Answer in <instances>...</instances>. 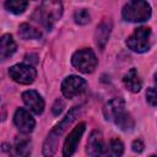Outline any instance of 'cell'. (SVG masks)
Instances as JSON below:
<instances>
[{
    "instance_id": "1",
    "label": "cell",
    "mask_w": 157,
    "mask_h": 157,
    "mask_svg": "<svg viewBox=\"0 0 157 157\" xmlns=\"http://www.w3.org/2000/svg\"><path fill=\"white\" fill-rule=\"evenodd\" d=\"M81 108L80 107H74L66 115L65 118L49 132L48 137L44 141L43 145V155L44 156H52L55 153L56 151V145H58V140L60 139V136L64 134V131L72 124V121L76 119V117L80 114Z\"/></svg>"
},
{
    "instance_id": "2",
    "label": "cell",
    "mask_w": 157,
    "mask_h": 157,
    "mask_svg": "<svg viewBox=\"0 0 157 157\" xmlns=\"http://www.w3.org/2000/svg\"><path fill=\"white\" fill-rule=\"evenodd\" d=\"M37 21L40 22L47 29H52L53 26L61 18L63 2L61 0H43L42 6L37 9Z\"/></svg>"
},
{
    "instance_id": "3",
    "label": "cell",
    "mask_w": 157,
    "mask_h": 157,
    "mask_svg": "<svg viewBox=\"0 0 157 157\" xmlns=\"http://www.w3.org/2000/svg\"><path fill=\"white\" fill-rule=\"evenodd\" d=\"M151 6L146 0H130L121 11L123 18L130 22H144L151 17Z\"/></svg>"
},
{
    "instance_id": "4",
    "label": "cell",
    "mask_w": 157,
    "mask_h": 157,
    "mask_svg": "<svg viewBox=\"0 0 157 157\" xmlns=\"http://www.w3.org/2000/svg\"><path fill=\"white\" fill-rule=\"evenodd\" d=\"M71 63H72L74 67L76 70H78L80 72L91 74L94 71V69L98 64V60L92 49L85 48V49H81V50H77L74 53V55L71 58Z\"/></svg>"
},
{
    "instance_id": "5",
    "label": "cell",
    "mask_w": 157,
    "mask_h": 157,
    "mask_svg": "<svg viewBox=\"0 0 157 157\" xmlns=\"http://www.w3.org/2000/svg\"><path fill=\"white\" fill-rule=\"evenodd\" d=\"M150 37L151 28L150 27H137L134 33L126 39V45L129 49L136 53H144L150 49Z\"/></svg>"
},
{
    "instance_id": "6",
    "label": "cell",
    "mask_w": 157,
    "mask_h": 157,
    "mask_svg": "<svg viewBox=\"0 0 157 157\" xmlns=\"http://www.w3.org/2000/svg\"><path fill=\"white\" fill-rule=\"evenodd\" d=\"M10 77L21 85H29L36 80L37 72L36 69L27 64H16L10 67L9 70Z\"/></svg>"
},
{
    "instance_id": "7",
    "label": "cell",
    "mask_w": 157,
    "mask_h": 157,
    "mask_svg": "<svg viewBox=\"0 0 157 157\" xmlns=\"http://www.w3.org/2000/svg\"><path fill=\"white\" fill-rule=\"evenodd\" d=\"M86 87H87V82L85 78L76 76V75H71V76H67L63 81L61 92L66 98H74L81 94L82 92H85Z\"/></svg>"
},
{
    "instance_id": "8",
    "label": "cell",
    "mask_w": 157,
    "mask_h": 157,
    "mask_svg": "<svg viewBox=\"0 0 157 157\" xmlns=\"http://www.w3.org/2000/svg\"><path fill=\"white\" fill-rule=\"evenodd\" d=\"M87 155L90 156H107L108 153V145L103 142V136L102 132L98 130L92 131V134L88 137L87 141V148H86Z\"/></svg>"
},
{
    "instance_id": "9",
    "label": "cell",
    "mask_w": 157,
    "mask_h": 157,
    "mask_svg": "<svg viewBox=\"0 0 157 157\" xmlns=\"http://www.w3.org/2000/svg\"><path fill=\"white\" fill-rule=\"evenodd\" d=\"M85 129H86V124L83 121L78 123L72 129V131L69 134V136L66 137V140L64 142V147H63V155L64 156H72L75 153L77 145L81 140V136L85 132Z\"/></svg>"
},
{
    "instance_id": "10",
    "label": "cell",
    "mask_w": 157,
    "mask_h": 157,
    "mask_svg": "<svg viewBox=\"0 0 157 157\" xmlns=\"http://www.w3.org/2000/svg\"><path fill=\"white\" fill-rule=\"evenodd\" d=\"M13 123H15V125L17 126V129H18L21 132H23V134L31 132V131L34 129V125H36V121H34V119L32 118V115L29 114V112H27V110L23 109V108H18V109L15 112Z\"/></svg>"
},
{
    "instance_id": "11",
    "label": "cell",
    "mask_w": 157,
    "mask_h": 157,
    "mask_svg": "<svg viewBox=\"0 0 157 157\" xmlns=\"http://www.w3.org/2000/svg\"><path fill=\"white\" fill-rule=\"evenodd\" d=\"M22 99L25 104L36 114H42L44 109V101L40 97V94L33 90L26 91L22 93Z\"/></svg>"
},
{
    "instance_id": "12",
    "label": "cell",
    "mask_w": 157,
    "mask_h": 157,
    "mask_svg": "<svg viewBox=\"0 0 157 157\" xmlns=\"http://www.w3.org/2000/svg\"><path fill=\"white\" fill-rule=\"evenodd\" d=\"M110 29H112L110 20H103L97 27V31H96V34H94V39H96V44L98 45V48L101 50L104 49V47H105V44L108 42V38H109V34H110Z\"/></svg>"
},
{
    "instance_id": "13",
    "label": "cell",
    "mask_w": 157,
    "mask_h": 157,
    "mask_svg": "<svg viewBox=\"0 0 157 157\" xmlns=\"http://www.w3.org/2000/svg\"><path fill=\"white\" fill-rule=\"evenodd\" d=\"M125 109V102L123 98L120 97H117L112 101H109L104 108H103V114H104V118L109 121H113V119L115 118L117 114H119L121 110Z\"/></svg>"
},
{
    "instance_id": "14",
    "label": "cell",
    "mask_w": 157,
    "mask_h": 157,
    "mask_svg": "<svg viewBox=\"0 0 157 157\" xmlns=\"http://www.w3.org/2000/svg\"><path fill=\"white\" fill-rule=\"evenodd\" d=\"M123 82H124V86L126 87V90H129L130 92L132 93H137L140 92L141 87H142V83H141V80H140V76L137 74V70L136 69H130L124 78H123Z\"/></svg>"
},
{
    "instance_id": "15",
    "label": "cell",
    "mask_w": 157,
    "mask_h": 157,
    "mask_svg": "<svg viewBox=\"0 0 157 157\" xmlns=\"http://www.w3.org/2000/svg\"><path fill=\"white\" fill-rule=\"evenodd\" d=\"M16 52V43L11 34H4L0 37V59L5 60Z\"/></svg>"
},
{
    "instance_id": "16",
    "label": "cell",
    "mask_w": 157,
    "mask_h": 157,
    "mask_svg": "<svg viewBox=\"0 0 157 157\" xmlns=\"http://www.w3.org/2000/svg\"><path fill=\"white\" fill-rule=\"evenodd\" d=\"M113 123H114L119 129H121V130H124V131L131 130V129L134 128V125H135L134 119L131 118V115H130L125 109L121 110V112L113 119Z\"/></svg>"
},
{
    "instance_id": "17",
    "label": "cell",
    "mask_w": 157,
    "mask_h": 157,
    "mask_svg": "<svg viewBox=\"0 0 157 157\" xmlns=\"http://www.w3.org/2000/svg\"><path fill=\"white\" fill-rule=\"evenodd\" d=\"M18 34L22 39H39L42 32L28 23H21L18 27Z\"/></svg>"
},
{
    "instance_id": "18",
    "label": "cell",
    "mask_w": 157,
    "mask_h": 157,
    "mask_svg": "<svg viewBox=\"0 0 157 157\" xmlns=\"http://www.w3.org/2000/svg\"><path fill=\"white\" fill-rule=\"evenodd\" d=\"M5 7H6L7 11H10L15 15H20L26 10L27 0H6L5 1Z\"/></svg>"
},
{
    "instance_id": "19",
    "label": "cell",
    "mask_w": 157,
    "mask_h": 157,
    "mask_svg": "<svg viewBox=\"0 0 157 157\" xmlns=\"http://www.w3.org/2000/svg\"><path fill=\"white\" fill-rule=\"evenodd\" d=\"M124 152V145L120 140L113 139L108 145V153L112 156H121Z\"/></svg>"
},
{
    "instance_id": "20",
    "label": "cell",
    "mask_w": 157,
    "mask_h": 157,
    "mask_svg": "<svg viewBox=\"0 0 157 157\" xmlns=\"http://www.w3.org/2000/svg\"><path fill=\"white\" fill-rule=\"evenodd\" d=\"M16 152L20 156H27L31 152V142L27 139L16 140Z\"/></svg>"
},
{
    "instance_id": "21",
    "label": "cell",
    "mask_w": 157,
    "mask_h": 157,
    "mask_svg": "<svg viewBox=\"0 0 157 157\" xmlns=\"http://www.w3.org/2000/svg\"><path fill=\"white\" fill-rule=\"evenodd\" d=\"M74 18H75V22L78 23V25H87L91 21V16H90L88 11L85 10V9L76 11L75 15H74Z\"/></svg>"
},
{
    "instance_id": "22",
    "label": "cell",
    "mask_w": 157,
    "mask_h": 157,
    "mask_svg": "<svg viewBox=\"0 0 157 157\" xmlns=\"http://www.w3.org/2000/svg\"><path fill=\"white\" fill-rule=\"evenodd\" d=\"M146 99H147V102H148L152 107L156 105L157 98H156V90H155V87H150V88L147 90V92H146Z\"/></svg>"
},
{
    "instance_id": "23",
    "label": "cell",
    "mask_w": 157,
    "mask_h": 157,
    "mask_svg": "<svg viewBox=\"0 0 157 157\" xmlns=\"http://www.w3.org/2000/svg\"><path fill=\"white\" fill-rule=\"evenodd\" d=\"M63 108H64V102L61 99H56L54 105H53V114L54 115H59L61 113Z\"/></svg>"
},
{
    "instance_id": "24",
    "label": "cell",
    "mask_w": 157,
    "mask_h": 157,
    "mask_svg": "<svg viewBox=\"0 0 157 157\" xmlns=\"http://www.w3.org/2000/svg\"><path fill=\"white\" fill-rule=\"evenodd\" d=\"M131 147H132V151H134V152L140 153V152L144 151V147H145V146H144V142H142L141 140H135V141L132 142Z\"/></svg>"
},
{
    "instance_id": "25",
    "label": "cell",
    "mask_w": 157,
    "mask_h": 157,
    "mask_svg": "<svg viewBox=\"0 0 157 157\" xmlns=\"http://www.w3.org/2000/svg\"><path fill=\"white\" fill-rule=\"evenodd\" d=\"M33 1H36V0H33Z\"/></svg>"
}]
</instances>
